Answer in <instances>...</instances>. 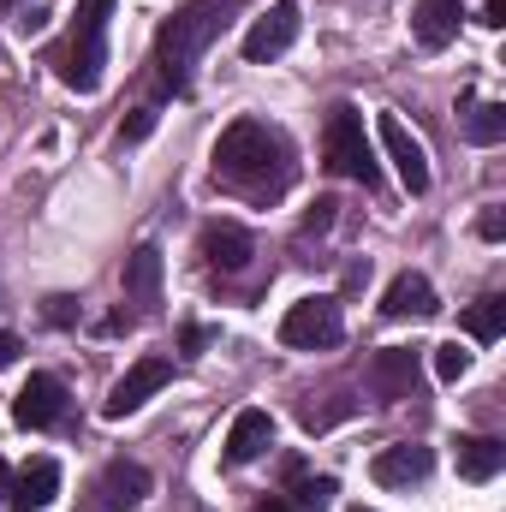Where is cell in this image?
Returning <instances> with one entry per match:
<instances>
[{
    "instance_id": "obj_14",
    "label": "cell",
    "mask_w": 506,
    "mask_h": 512,
    "mask_svg": "<svg viewBox=\"0 0 506 512\" xmlns=\"http://www.w3.org/2000/svg\"><path fill=\"white\" fill-rule=\"evenodd\" d=\"M268 447H274V417L256 411V405H245V411L233 417V429H227V465H256Z\"/></svg>"
},
{
    "instance_id": "obj_4",
    "label": "cell",
    "mask_w": 506,
    "mask_h": 512,
    "mask_svg": "<svg viewBox=\"0 0 506 512\" xmlns=\"http://www.w3.org/2000/svg\"><path fill=\"white\" fill-rule=\"evenodd\" d=\"M322 155H328L334 173H346V179H358V185H370V191L381 185L370 131H364V114H358L352 102H340V108L328 114V126H322Z\"/></svg>"
},
{
    "instance_id": "obj_26",
    "label": "cell",
    "mask_w": 506,
    "mask_h": 512,
    "mask_svg": "<svg viewBox=\"0 0 506 512\" xmlns=\"http://www.w3.org/2000/svg\"><path fill=\"white\" fill-rule=\"evenodd\" d=\"M334 209H340L334 197H316V209L304 215V233H328V227H334Z\"/></svg>"
},
{
    "instance_id": "obj_8",
    "label": "cell",
    "mask_w": 506,
    "mask_h": 512,
    "mask_svg": "<svg viewBox=\"0 0 506 512\" xmlns=\"http://www.w3.org/2000/svg\"><path fill=\"white\" fill-rule=\"evenodd\" d=\"M364 387L376 393V399H411L417 393V352L411 346H381L376 358L364 364Z\"/></svg>"
},
{
    "instance_id": "obj_11",
    "label": "cell",
    "mask_w": 506,
    "mask_h": 512,
    "mask_svg": "<svg viewBox=\"0 0 506 512\" xmlns=\"http://www.w3.org/2000/svg\"><path fill=\"white\" fill-rule=\"evenodd\" d=\"M167 382H173V364H167V358H137L126 376L114 382V393H108V405H102V411H108V417H131L143 399H155Z\"/></svg>"
},
{
    "instance_id": "obj_17",
    "label": "cell",
    "mask_w": 506,
    "mask_h": 512,
    "mask_svg": "<svg viewBox=\"0 0 506 512\" xmlns=\"http://www.w3.org/2000/svg\"><path fill=\"white\" fill-rule=\"evenodd\" d=\"M453 465H459L465 483H489V477H501L506 447L495 435H459V441H453Z\"/></svg>"
},
{
    "instance_id": "obj_33",
    "label": "cell",
    "mask_w": 506,
    "mask_h": 512,
    "mask_svg": "<svg viewBox=\"0 0 506 512\" xmlns=\"http://www.w3.org/2000/svg\"><path fill=\"white\" fill-rule=\"evenodd\" d=\"M352 512H376V507H352Z\"/></svg>"
},
{
    "instance_id": "obj_21",
    "label": "cell",
    "mask_w": 506,
    "mask_h": 512,
    "mask_svg": "<svg viewBox=\"0 0 506 512\" xmlns=\"http://www.w3.org/2000/svg\"><path fill=\"white\" fill-rule=\"evenodd\" d=\"M501 137H506V102H477V108H465V143L489 149V143H501Z\"/></svg>"
},
{
    "instance_id": "obj_10",
    "label": "cell",
    "mask_w": 506,
    "mask_h": 512,
    "mask_svg": "<svg viewBox=\"0 0 506 512\" xmlns=\"http://www.w3.org/2000/svg\"><path fill=\"white\" fill-rule=\"evenodd\" d=\"M60 501V465L48 459V453H36V459H24L18 471H12V489H6V507L18 512H42Z\"/></svg>"
},
{
    "instance_id": "obj_9",
    "label": "cell",
    "mask_w": 506,
    "mask_h": 512,
    "mask_svg": "<svg viewBox=\"0 0 506 512\" xmlns=\"http://www.w3.org/2000/svg\"><path fill=\"white\" fill-rule=\"evenodd\" d=\"M66 417V382L60 376H30V382L18 387V399H12V423L18 429H48V423H60Z\"/></svg>"
},
{
    "instance_id": "obj_1",
    "label": "cell",
    "mask_w": 506,
    "mask_h": 512,
    "mask_svg": "<svg viewBox=\"0 0 506 512\" xmlns=\"http://www.w3.org/2000/svg\"><path fill=\"white\" fill-rule=\"evenodd\" d=\"M292 173H298V161H292L286 131L262 126V120H233L215 143V185H227L251 203H274L292 185Z\"/></svg>"
},
{
    "instance_id": "obj_30",
    "label": "cell",
    "mask_w": 506,
    "mask_h": 512,
    "mask_svg": "<svg viewBox=\"0 0 506 512\" xmlns=\"http://www.w3.org/2000/svg\"><path fill=\"white\" fill-rule=\"evenodd\" d=\"M209 346V328H197V322H185V352H203Z\"/></svg>"
},
{
    "instance_id": "obj_13",
    "label": "cell",
    "mask_w": 506,
    "mask_h": 512,
    "mask_svg": "<svg viewBox=\"0 0 506 512\" xmlns=\"http://www.w3.org/2000/svg\"><path fill=\"white\" fill-rule=\"evenodd\" d=\"M96 501H90V512H131L143 495H149V471L143 465H131V459H114L102 477H96V489H90Z\"/></svg>"
},
{
    "instance_id": "obj_22",
    "label": "cell",
    "mask_w": 506,
    "mask_h": 512,
    "mask_svg": "<svg viewBox=\"0 0 506 512\" xmlns=\"http://www.w3.org/2000/svg\"><path fill=\"white\" fill-rule=\"evenodd\" d=\"M334 495H340L334 477H304V471H292V512H322V507H334Z\"/></svg>"
},
{
    "instance_id": "obj_2",
    "label": "cell",
    "mask_w": 506,
    "mask_h": 512,
    "mask_svg": "<svg viewBox=\"0 0 506 512\" xmlns=\"http://www.w3.org/2000/svg\"><path fill=\"white\" fill-rule=\"evenodd\" d=\"M239 12V0H191L185 12H173L155 36V90L161 96H185L191 72L203 60V48L227 30V18Z\"/></svg>"
},
{
    "instance_id": "obj_3",
    "label": "cell",
    "mask_w": 506,
    "mask_h": 512,
    "mask_svg": "<svg viewBox=\"0 0 506 512\" xmlns=\"http://www.w3.org/2000/svg\"><path fill=\"white\" fill-rule=\"evenodd\" d=\"M114 6H120V0H78V12H72V42L54 54L60 84H72L78 96L102 90V66H108V12H114Z\"/></svg>"
},
{
    "instance_id": "obj_5",
    "label": "cell",
    "mask_w": 506,
    "mask_h": 512,
    "mask_svg": "<svg viewBox=\"0 0 506 512\" xmlns=\"http://www.w3.org/2000/svg\"><path fill=\"white\" fill-rule=\"evenodd\" d=\"M340 334H346V316H340V298H328V292L298 298L280 316V346H298V352H328V346H340Z\"/></svg>"
},
{
    "instance_id": "obj_23",
    "label": "cell",
    "mask_w": 506,
    "mask_h": 512,
    "mask_svg": "<svg viewBox=\"0 0 506 512\" xmlns=\"http://www.w3.org/2000/svg\"><path fill=\"white\" fill-rule=\"evenodd\" d=\"M435 376H441V382H465V376H471V352H465L459 340L435 346Z\"/></svg>"
},
{
    "instance_id": "obj_28",
    "label": "cell",
    "mask_w": 506,
    "mask_h": 512,
    "mask_svg": "<svg viewBox=\"0 0 506 512\" xmlns=\"http://www.w3.org/2000/svg\"><path fill=\"white\" fill-rule=\"evenodd\" d=\"M477 24H489V30H501L506 24V0H483V18Z\"/></svg>"
},
{
    "instance_id": "obj_18",
    "label": "cell",
    "mask_w": 506,
    "mask_h": 512,
    "mask_svg": "<svg viewBox=\"0 0 506 512\" xmlns=\"http://www.w3.org/2000/svg\"><path fill=\"white\" fill-rule=\"evenodd\" d=\"M203 256H209V268H227V274H233V268H245L256 256V239L239 221H215V227L203 233Z\"/></svg>"
},
{
    "instance_id": "obj_15",
    "label": "cell",
    "mask_w": 506,
    "mask_h": 512,
    "mask_svg": "<svg viewBox=\"0 0 506 512\" xmlns=\"http://www.w3.org/2000/svg\"><path fill=\"white\" fill-rule=\"evenodd\" d=\"M459 18H465L459 0H417V12H411V36H417V48L441 54V48L459 36Z\"/></svg>"
},
{
    "instance_id": "obj_6",
    "label": "cell",
    "mask_w": 506,
    "mask_h": 512,
    "mask_svg": "<svg viewBox=\"0 0 506 512\" xmlns=\"http://www.w3.org/2000/svg\"><path fill=\"white\" fill-rule=\"evenodd\" d=\"M376 137L381 149H387V161H393V173H399V185L411 191V197H423L429 191V155H423V143L405 131L399 114H376Z\"/></svg>"
},
{
    "instance_id": "obj_27",
    "label": "cell",
    "mask_w": 506,
    "mask_h": 512,
    "mask_svg": "<svg viewBox=\"0 0 506 512\" xmlns=\"http://www.w3.org/2000/svg\"><path fill=\"white\" fill-rule=\"evenodd\" d=\"M18 352H24V340H18L12 328H0V370H12V364H18Z\"/></svg>"
},
{
    "instance_id": "obj_31",
    "label": "cell",
    "mask_w": 506,
    "mask_h": 512,
    "mask_svg": "<svg viewBox=\"0 0 506 512\" xmlns=\"http://www.w3.org/2000/svg\"><path fill=\"white\" fill-rule=\"evenodd\" d=\"M6 489H12V471H6V459H0V507H6Z\"/></svg>"
},
{
    "instance_id": "obj_25",
    "label": "cell",
    "mask_w": 506,
    "mask_h": 512,
    "mask_svg": "<svg viewBox=\"0 0 506 512\" xmlns=\"http://www.w3.org/2000/svg\"><path fill=\"white\" fill-rule=\"evenodd\" d=\"M42 316H48V322H54V328H72V322H78V298H66V292H54V298H48V310H42Z\"/></svg>"
},
{
    "instance_id": "obj_20",
    "label": "cell",
    "mask_w": 506,
    "mask_h": 512,
    "mask_svg": "<svg viewBox=\"0 0 506 512\" xmlns=\"http://www.w3.org/2000/svg\"><path fill=\"white\" fill-rule=\"evenodd\" d=\"M465 334L477 340V346H495L506 334V298L501 292H489V298H477L471 310H465Z\"/></svg>"
},
{
    "instance_id": "obj_19",
    "label": "cell",
    "mask_w": 506,
    "mask_h": 512,
    "mask_svg": "<svg viewBox=\"0 0 506 512\" xmlns=\"http://www.w3.org/2000/svg\"><path fill=\"white\" fill-rule=\"evenodd\" d=\"M161 251L155 245H137V251L126 256V268H120V280H126V298L131 304H155L161 298Z\"/></svg>"
},
{
    "instance_id": "obj_16",
    "label": "cell",
    "mask_w": 506,
    "mask_h": 512,
    "mask_svg": "<svg viewBox=\"0 0 506 512\" xmlns=\"http://www.w3.org/2000/svg\"><path fill=\"white\" fill-rule=\"evenodd\" d=\"M435 310H441V304H435V286H429L423 274H411V268L381 292V316H393V322H405V316L423 322V316H435Z\"/></svg>"
},
{
    "instance_id": "obj_29",
    "label": "cell",
    "mask_w": 506,
    "mask_h": 512,
    "mask_svg": "<svg viewBox=\"0 0 506 512\" xmlns=\"http://www.w3.org/2000/svg\"><path fill=\"white\" fill-rule=\"evenodd\" d=\"M477 233H483V239H501V233H506L501 209H489V215H483V221H477Z\"/></svg>"
},
{
    "instance_id": "obj_24",
    "label": "cell",
    "mask_w": 506,
    "mask_h": 512,
    "mask_svg": "<svg viewBox=\"0 0 506 512\" xmlns=\"http://www.w3.org/2000/svg\"><path fill=\"white\" fill-rule=\"evenodd\" d=\"M149 131H155V108L143 102V108H131V120H126V126H120V137H126V143H143Z\"/></svg>"
},
{
    "instance_id": "obj_12",
    "label": "cell",
    "mask_w": 506,
    "mask_h": 512,
    "mask_svg": "<svg viewBox=\"0 0 506 512\" xmlns=\"http://www.w3.org/2000/svg\"><path fill=\"white\" fill-rule=\"evenodd\" d=\"M435 471V453L423 447V441H399V447H381L376 459H370V477H376L381 489H411V483H423Z\"/></svg>"
},
{
    "instance_id": "obj_7",
    "label": "cell",
    "mask_w": 506,
    "mask_h": 512,
    "mask_svg": "<svg viewBox=\"0 0 506 512\" xmlns=\"http://www.w3.org/2000/svg\"><path fill=\"white\" fill-rule=\"evenodd\" d=\"M292 42H298V0H274L251 30H245V60H251V66H268V60H280Z\"/></svg>"
},
{
    "instance_id": "obj_32",
    "label": "cell",
    "mask_w": 506,
    "mask_h": 512,
    "mask_svg": "<svg viewBox=\"0 0 506 512\" xmlns=\"http://www.w3.org/2000/svg\"><path fill=\"white\" fill-rule=\"evenodd\" d=\"M256 512H292V501H262Z\"/></svg>"
},
{
    "instance_id": "obj_34",
    "label": "cell",
    "mask_w": 506,
    "mask_h": 512,
    "mask_svg": "<svg viewBox=\"0 0 506 512\" xmlns=\"http://www.w3.org/2000/svg\"><path fill=\"white\" fill-rule=\"evenodd\" d=\"M6 6H24V0H6Z\"/></svg>"
}]
</instances>
